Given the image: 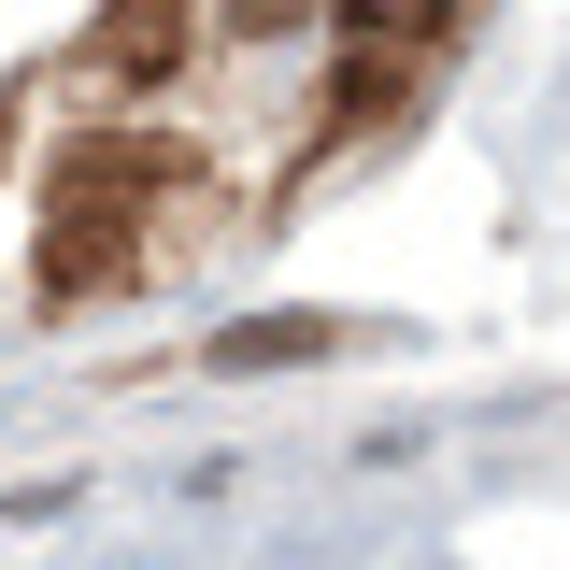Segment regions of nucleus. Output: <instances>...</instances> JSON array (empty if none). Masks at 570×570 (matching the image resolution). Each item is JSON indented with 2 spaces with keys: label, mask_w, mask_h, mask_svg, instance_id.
<instances>
[{
  "label": "nucleus",
  "mask_w": 570,
  "mask_h": 570,
  "mask_svg": "<svg viewBox=\"0 0 570 570\" xmlns=\"http://www.w3.org/2000/svg\"><path fill=\"white\" fill-rule=\"evenodd\" d=\"M100 71H115V86H171V71H186V0H129V14L100 29Z\"/></svg>",
  "instance_id": "2"
},
{
  "label": "nucleus",
  "mask_w": 570,
  "mask_h": 570,
  "mask_svg": "<svg viewBox=\"0 0 570 570\" xmlns=\"http://www.w3.org/2000/svg\"><path fill=\"white\" fill-rule=\"evenodd\" d=\"M456 14H471V0H356V29H371V43H442Z\"/></svg>",
  "instance_id": "4"
},
{
  "label": "nucleus",
  "mask_w": 570,
  "mask_h": 570,
  "mask_svg": "<svg viewBox=\"0 0 570 570\" xmlns=\"http://www.w3.org/2000/svg\"><path fill=\"white\" fill-rule=\"evenodd\" d=\"M299 14H314V0H228V29H257V43H272V29H299Z\"/></svg>",
  "instance_id": "5"
},
{
  "label": "nucleus",
  "mask_w": 570,
  "mask_h": 570,
  "mask_svg": "<svg viewBox=\"0 0 570 570\" xmlns=\"http://www.w3.org/2000/svg\"><path fill=\"white\" fill-rule=\"evenodd\" d=\"M129 243H142V157L86 142V157L58 171V214H43V285L86 299L100 272H129Z\"/></svg>",
  "instance_id": "1"
},
{
  "label": "nucleus",
  "mask_w": 570,
  "mask_h": 570,
  "mask_svg": "<svg viewBox=\"0 0 570 570\" xmlns=\"http://www.w3.org/2000/svg\"><path fill=\"white\" fill-rule=\"evenodd\" d=\"M314 343H328L314 314H257V328H228L214 356H228V371H285V356H314Z\"/></svg>",
  "instance_id": "3"
}]
</instances>
